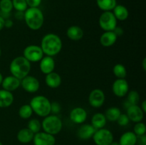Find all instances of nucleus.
<instances>
[{
	"label": "nucleus",
	"mask_w": 146,
	"mask_h": 145,
	"mask_svg": "<svg viewBox=\"0 0 146 145\" xmlns=\"http://www.w3.org/2000/svg\"><path fill=\"white\" fill-rule=\"evenodd\" d=\"M116 18L111 11H104L98 20L99 26L104 31H113L117 26Z\"/></svg>",
	"instance_id": "423d86ee"
},
{
	"label": "nucleus",
	"mask_w": 146,
	"mask_h": 145,
	"mask_svg": "<svg viewBox=\"0 0 146 145\" xmlns=\"http://www.w3.org/2000/svg\"><path fill=\"white\" fill-rule=\"evenodd\" d=\"M3 79H4V77H3L2 74H1V72H0V85H1V82H2Z\"/></svg>",
	"instance_id": "a18cd8bd"
},
{
	"label": "nucleus",
	"mask_w": 146,
	"mask_h": 145,
	"mask_svg": "<svg viewBox=\"0 0 146 145\" xmlns=\"http://www.w3.org/2000/svg\"><path fill=\"white\" fill-rule=\"evenodd\" d=\"M96 129L91 125L84 124L82 125L78 129L77 135L82 140H88L93 137Z\"/></svg>",
	"instance_id": "f3484780"
},
{
	"label": "nucleus",
	"mask_w": 146,
	"mask_h": 145,
	"mask_svg": "<svg viewBox=\"0 0 146 145\" xmlns=\"http://www.w3.org/2000/svg\"><path fill=\"white\" fill-rule=\"evenodd\" d=\"M113 72L118 78H125L127 75V71L123 64H115L113 68Z\"/></svg>",
	"instance_id": "c756f323"
},
{
	"label": "nucleus",
	"mask_w": 146,
	"mask_h": 145,
	"mask_svg": "<svg viewBox=\"0 0 146 145\" xmlns=\"http://www.w3.org/2000/svg\"><path fill=\"white\" fill-rule=\"evenodd\" d=\"M146 127L145 125L143 122H137L133 127V132L137 136H142V135L145 134Z\"/></svg>",
	"instance_id": "72a5a7b5"
},
{
	"label": "nucleus",
	"mask_w": 146,
	"mask_h": 145,
	"mask_svg": "<svg viewBox=\"0 0 146 145\" xmlns=\"http://www.w3.org/2000/svg\"><path fill=\"white\" fill-rule=\"evenodd\" d=\"M27 128L34 134L39 132L41 129V123L37 119H31L29 121Z\"/></svg>",
	"instance_id": "7c9ffc66"
},
{
	"label": "nucleus",
	"mask_w": 146,
	"mask_h": 145,
	"mask_svg": "<svg viewBox=\"0 0 146 145\" xmlns=\"http://www.w3.org/2000/svg\"><path fill=\"white\" fill-rule=\"evenodd\" d=\"M87 112L81 107L74 108L70 112L69 118L72 122L75 124H83L87 119Z\"/></svg>",
	"instance_id": "4468645a"
},
{
	"label": "nucleus",
	"mask_w": 146,
	"mask_h": 145,
	"mask_svg": "<svg viewBox=\"0 0 146 145\" xmlns=\"http://www.w3.org/2000/svg\"><path fill=\"white\" fill-rule=\"evenodd\" d=\"M32 142L34 145H55L56 139L54 135L45 132H39L34 134Z\"/></svg>",
	"instance_id": "f8f14e48"
},
{
	"label": "nucleus",
	"mask_w": 146,
	"mask_h": 145,
	"mask_svg": "<svg viewBox=\"0 0 146 145\" xmlns=\"http://www.w3.org/2000/svg\"><path fill=\"white\" fill-rule=\"evenodd\" d=\"M141 108L144 113L146 112V100H143L141 105Z\"/></svg>",
	"instance_id": "37998d69"
},
{
	"label": "nucleus",
	"mask_w": 146,
	"mask_h": 145,
	"mask_svg": "<svg viewBox=\"0 0 146 145\" xmlns=\"http://www.w3.org/2000/svg\"><path fill=\"white\" fill-rule=\"evenodd\" d=\"M34 134L30 131L28 128H23L20 129L17 135V139L20 143L28 144L32 142Z\"/></svg>",
	"instance_id": "4be33fe9"
},
{
	"label": "nucleus",
	"mask_w": 146,
	"mask_h": 145,
	"mask_svg": "<svg viewBox=\"0 0 146 145\" xmlns=\"http://www.w3.org/2000/svg\"><path fill=\"white\" fill-rule=\"evenodd\" d=\"M1 86L5 90L13 92L18 89L21 85V80L18 79L13 75H9L3 79Z\"/></svg>",
	"instance_id": "2eb2a0df"
},
{
	"label": "nucleus",
	"mask_w": 146,
	"mask_h": 145,
	"mask_svg": "<svg viewBox=\"0 0 146 145\" xmlns=\"http://www.w3.org/2000/svg\"><path fill=\"white\" fill-rule=\"evenodd\" d=\"M107 119L105 115L103 113H96L93 115L91 118V125L96 129H99L101 128H104L106 125Z\"/></svg>",
	"instance_id": "393cba45"
},
{
	"label": "nucleus",
	"mask_w": 146,
	"mask_h": 145,
	"mask_svg": "<svg viewBox=\"0 0 146 145\" xmlns=\"http://www.w3.org/2000/svg\"><path fill=\"white\" fill-rule=\"evenodd\" d=\"M14 102L12 92L5 90H0V108L9 107Z\"/></svg>",
	"instance_id": "412c9836"
},
{
	"label": "nucleus",
	"mask_w": 146,
	"mask_h": 145,
	"mask_svg": "<svg viewBox=\"0 0 146 145\" xmlns=\"http://www.w3.org/2000/svg\"><path fill=\"white\" fill-rule=\"evenodd\" d=\"M1 48H0V57H1Z\"/></svg>",
	"instance_id": "de8ad7c7"
},
{
	"label": "nucleus",
	"mask_w": 146,
	"mask_h": 145,
	"mask_svg": "<svg viewBox=\"0 0 146 145\" xmlns=\"http://www.w3.org/2000/svg\"><path fill=\"white\" fill-rule=\"evenodd\" d=\"M56 145V144H55ZM57 145H61V144H57Z\"/></svg>",
	"instance_id": "8fccbe9b"
},
{
	"label": "nucleus",
	"mask_w": 146,
	"mask_h": 145,
	"mask_svg": "<svg viewBox=\"0 0 146 145\" xmlns=\"http://www.w3.org/2000/svg\"><path fill=\"white\" fill-rule=\"evenodd\" d=\"M61 105L58 102H51V113H53L54 115H56L61 111Z\"/></svg>",
	"instance_id": "c9c22d12"
},
{
	"label": "nucleus",
	"mask_w": 146,
	"mask_h": 145,
	"mask_svg": "<svg viewBox=\"0 0 146 145\" xmlns=\"http://www.w3.org/2000/svg\"><path fill=\"white\" fill-rule=\"evenodd\" d=\"M29 105L33 112L38 116L45 117L51 113V102L44 95L34 97L30 101Z\"/></svg>",
	"instance_id": "20e7f679"
},
{
	"label": "nucleus",
	"mask_w": 146,
	"mask_h": 145,
	"mask_svg": "<svg viewBox=\"0 0 146 145\" xmlns=\"http://www.w3.org/2000/svg\"><path fill=\"white\" fill-rule=\"evenodd\" d=\"M4 21L5 19L0 16V31H1L4 28Z\"/></svg>",
	"instance_id": "79ce46f5"
},
{
	"label": "nucleus",
	"mask_w": 146,
	"mask_h": 145,
	"mask_svg": "<svg viewBox=\"0 0 146 145\" xmlns=\"http://www.w3.org/2000/svg\"><path fill=\"white\" fill-rule=\"evenodd\" d=\"M24 16V12L23 11H17L16 13V18L17 19L20 20V19H23Z\"/></svg>",
	"instance_id": "a19ab883"
},
{
	"label": "nucleus",
	"mask_w": 146,
	"mask_h": 145,
	"mask_svg": "<svg viewBox=\"0 0 146 145\" xmlns=\"http://www.w3.org/2000/svg\"><path fill=\"white\" fill-rule=\"evenodd\" d=\"M24 19L27 26L33 31L39 30L44 25V14L38 7L27 8L24 11Z\"/></svg>",
	"instance_id": "7ed1b4c3"
},
{
	"label": "nucleus",
	"mask_w": 146,
	"mask_h": 145,
	"mask_svg": "<svg viewBox=\"0 0 146 145\" xmlns=\"http://www.w3.org/2000/svg\"><path fill=\"white\" fill-rule=\"evenodd\" d=\"M13 25H14V22H13V21L11 19L7 18V19H6L4 21V27L5 28H10L13 26Z\"/></svg>",
	"instance_id": "58836bf2"
},
{
	"label": "nucleus",
	"mask_w": 146,
	"mask_h": 145,
	"mask_svg": "<svg viewBox=\"0 0 146 145\" xmlns=\"http://www.w3.org/2000/svg\"><path fill=\"white\" fill-rule=\"evenodd\" d=\"M113 14L116 19L119 21H125L129 16V11L128 9L121 4H116L113 9Z\"/></svg>",
	"instance_id": "b1692460"
},
{
	"label": "nucleus",
	"mask_w": 146,
	"mask_h": 145,
	"mask_svg": "<svg viewBox=\"0 0 146 145\" xmlns=\"http://www.w3.org/2000/svg\"><path fill=\"white\" fill-rule=\"evenodd\" d=\"M62 127V121L56 115H49L45 117L41 122V128L44 129V132L54 136L58 134Z\"/></svg>",
	"instance_id": "39448f33"
},
{
	"label": "nucleus",
	"mask_w": 146,
	"mask_h": 145,
	"mask_svg": "<svg viewBox=\"0 0 146 145\" xmlns=\"http://www.w3.org/2000/svg\"><path fill=\"white\" fill-rule=\"evenodd\" d=\"M118 36L113 31H105L100 37V43L104 47H111L116 42Z\"/></svg>",
	"instance_id": "a211bd4d"
},
{
	"label": "nucleus",
	"mask_w": 146,
	"mask_h": 145,
	"mask_svg": "<svg viewBox=\"0 0 146 145\" xmlns=\"http://www.w3.org/2000/svg\"><path fill=\"white\" fill-rule=\"evenodd\" d=\"M13 9V4L11 0H1L0 1V10L1 12L9 14Z\"/></svg>",
	"instance_id": "2f4dec72"
},
{
	"label": "nucleus",
	"mask_w": 146,
	"mask_h": 145,
	"mask_svg": "<svg viewBox=\"0 0 146 145\" xmlns=\"http://www.w3.org/2000/svg\"><path fill=\"white\" fill-rule=\"evenodd\" d=\"M98 8L104 11H112L116 6V0H96Z\"/></svg>",
	"instance_id": "a878e982"
},
{
	"label": "nucleus",
	"mask_w": 146,
	"mask_h": 145,
	"mask_svg": "<svg viewBox=\"0 0 146 145\" xmlns=\"http://www.w3.org/2000/svg\"><path fill=\"white\" fill-rule=\"evenodd\" d=\"M113 31L116 34L117 36H121L123 34V30L121 27H118V26H116V28H115Z\"/></svg>",
	"instance_id": "ea45409f"
},
{
	"label": "nucleus",
	"mask_w": 146,
	"mask_h": 145,
	"mask_svg": "<svg viewBox=\"0 0 146 145\" xmlns=\"http://www.w3.org/2000/svg\"><path fill=\"white\" fill-rule=\"evenodd\" d=\"M106 96L104 92L101 89H94L90 92L88 102L92 107L99 108L104 104Z\"/></svg>",
	"instance_id": "9b49d317"
},
{
	"label": "nucleus",
	"mask_w": 146,
	"mask_h": 145,
	"mask_svg": "<svg viewBox=\"0 0 146 145\" xmlns=\"http://www.w3.org/2000/svg\"><path fill=\"white\" fill-rule=\"evenodd\" d=\"M116 122H118V124L120 125V126L124 127L128 125V124L130 122V119L126 114L121 113V115H120L119 117H118V119H117Z\"/></svg>",
	"instance_id": "f704fd0d"
},
{
	"label": "nucleus",
	"mask_w": 146,
	"mask_h": 145,
	"mask_svg": "<svg viewBox=\"0 0 146 145\" xmlns=\"http://www.w3.org/2000/svg\"><path fill=\"white\" fill-rule=\"evenodd\" d=\"M142 65H143V68L144 71H146V58H144L142 62Z\"/></svg>",
	"instance_id": "c03bdc74"
},
{
	"label": "nucleus",
	"mask_w": 146,
	"mask_h": 145,
	"mask_svg": "<svg viewBox=\"0 0 146 145\" xmlns=\"http://www.w3.org/2000/svg\"><path fill=\"white\" fill-rule=\"evenodd\" d=\"M0 145H3V144L1 143V142H0Z\"/></svg>",
	"instance_id": "09e8293b"
},
{
	"label": "nucleus",
	"mask_w": 146,
	"mask_h": 145,
	"mask_svg": "<svg viewBox=\"0 0 146 145\" xmlns=\"http://www.w3.org/2000/svg\"><path fill=\"white\" fill-rule=\"evenodd\" d=\"M44 55L41 47L36 45H28L23 51V56L30 63L38 62L42 59Z\"/></svg>",
	"instance_id": "6e6552de"
},
{
	"label": "nucleus",
	"mask_w": 146,
	"mask_h": 145,
	"mask_svg": "<svg viewBox=\"0 0 146 145\" xmlns=\"http://www.w3.org/2000/svg\"><path fill=\"white\" fill-rule=\"evenodd\" d=\"M136 144L138 145H146V136L145 134L139 136L137 138Z\"/></svg>",
	"instance_id": "4c0bfd02"
},
{
	"label": "nucleus",
	"mask_w": 146,
	"mask_h": 145,
	"mask_svg": "<svg viewBox=\"0 0 146 145\" xmlns=\"http://www.w3.org/2000/svg\"><path fill=\"white\" fill-rule=\"evenodd\" d=\"M18 113L20 117L24 119H29L32 116L33 110L30 105L25 104V105H23L20 107Z\"/></svg>",
	"instance_id": "cd10ccee"
},
{
	"label": "nucleus",
	"mask_w": 146,
	"mask_h": 145,
	"mask_svg": "<svg viewBox=\"0 0 146 145\" xmlns=\"http://www.w3.org/2000/svg\"><path fill=\"white\" fill-rule=\"evenodd\" d=\"M127 103L128 105L126 107L129 106L131 105H138L140 101V95L136 90H131L128 91L127 94Z\"/></svg>",
	"instance_id": "c85d7f7f"
},
{
	"label": "nucleus",
	"mask_w": 146,
	"mask_h": 145,
	"mask_svg": "<svg viewBox=\"0 0 146 145\" xmlns=\"http://www.w3.org/2000/svg\"><path fill=\"white\" fill-rule=\"evenodd\" d=\"M121 114V112L119 108L116 107H111L106 110L104 115H105L107 120H109L111 122H115L119 117Z\"/></svg>",
	"instance_id": "bb28decb"
},
{
	"label": "nucleus",
	"mask_w": 146,
	"mask_h": 145,
	"mask_svg": "<svg viewBox=\"0 0 146 145\" xmlns=\"http://www.w3.org/2000/svg\"><path fill=\"white\" fill-rule=\"evenodd\" d=\"M21 85L26 92L34 93L39 89L40 82L36 77L28 75L21 80Z\"/></svg>",
	"instance_id": "9d476101"
},
{
	"label": "nucleus",
	"mask_w": 146,
	"mask_h": 145,
	"mask_svg": "<svg viewBox=\"0 0 146 145\" xmlns=\"http://www.w3.org/2000/svg\"><path fill=\"white\" fill-rule=\"evenodd\" d=\"M39 67L41 72L45 75L52 72L55 69V61H54L53 57L46 55L42 58V59L39 61Z\"/></svg>",
	"instance_id": "dca6fc26"
},
{
	"label": "nucleus",
	"mask_w": 146,
	"mask_h": 145,
	"mask_svg": "<svg viewBox=\"0 0 146 145\" xmlns=\"http://www.w3.org/2000/svg\"><path fill=\"white\" fill-rule=\"evenodd\" d=\"M137 138L133 132H126L121 135L118 143L120 145H136Z\"/></svg>",
	"instance_id": "5701e85b"
},
{
	"label": "nucleus",
	"mask_w": 146,
	"mask_h": 145,
	"mask_svg": "<svg viewBox=\"0 0 146 145\" xmlns=\"http://www.w3.org/2000/svg\"><path fill=\"white\" fill-rule=\"evenodd\" d=\"M31 71V63L24 56H18L11 61L9 71L11 75L21 80L29 75Z\"/></svg>",
	"instance_id": "f03ea898"
},
{
	"label": "nucleus",
	"mask_w": 146,
	"mask_h": 145,
	"mask_svg": "<svg viewBox=\"0 0 146 145\" xmlns=\"http://www.w3.org/2000/svg\"><path fill=\"white\" fill-rule=\"evenodd\" d=\"M27 6L31 8H37L41 3V0H26Z\"/></svg>",
	"instance_id": "e433bc0d"
},
{
	"label": "nucleus",
	"mask_w": 146,
	"mask_h": 145,
	"mask_svg": "<svg viewBox=\"0 0 146 145\" xmlns=\"http://www.w3.org/2000/svg\"><path fill=\"white\" fill-rule=\"evenodd\" d=\"M12 1L13 8L15 9L17 11H24L28 8L26 0H11Z\"/></svg>",
	"instance_id": "473e14b6"
},
{
	"label": "nucleus",
	"mask_w": 146,
	"mask_h": 145,
	"mask_svg": "<svg viewBox=\"0 0 146 145\" xmlns=\"http://www.w3.org/2000/svg\"><path fill=\"white\" fill-rule=\"evenodd\" d=\"M92 138L96 145H109L113 141V134L109 129L101 128L96 130Z\"/></svg>",
	"instance_id": "0eeeda50"
},
{
	"label": "nucleus",
	"mask_w": 146,
	"mask_h": 145,
	"mask_svg": "<svg viewBox=\"0 0 146 145\" xmlns=\"http://www.w3.org/2000/svg\"><path fill=\"white\" fill-rule=\"evenodd\" d=\"M126 115L130 121L135 123L141 122L144 117V112L138 105H131L127 107Z\"/></svg>",
	"instance_id": "ddd939ff"
},
{
	"label": "nucleus",
	"mask_w": 146,
	"mask_h": 145,
	"mask_svg": "<svg viewBox=\"0 0 146 145\" xmlns=\"http://www.w3.org/2000/svg\"><path fill=\"white\" fill-rule=\"evenodd\" d=\"M109 145H120V144L118 142H114V141H113V142H111Z\"/></svg>",
	"instance_id": "49530a36"
},
{
	"label": "nucleus",
	"mask_w": 146,
	"mask_h": 145,
	"mask_svg": "<svg viewBox=\"0 0 146 145\" xmlns=\"http://www.w3.org/2000/svg\"><path fill=\"white\" fill-rule=\"evenodd\" d=\"M62 80L61 75L56 72H50L46 75L45 82L48 87L51 88H57L61 85Z\"/></svg>",
	"instance_id": "6ab92c4d"
},
{
	"label": "nucleus",
	"mask_w": 146,
	"mask_h": 145,
	"mask_svg": "<svg viewBox=\"0 0 146 145\" xmlns=\"http://www.w3.org/2000/svg\"><path fill=\"white\" fill-rule=\"evenodd\" d=\"M112 91L118 98H123L129 91V84L125 78H117L112 85Z\"/></svg>",
	"instance_id": "1a4fd4ad"
},
{
	"label": "nucleus",
	"mask_w": 146,
	"mask_h": 145,
	"mask_svg": "<svg viewBox=\"0 0 146 145\" xmlns=\"http://www.w3.org/2000/svg\"><path fill=\"white\" fill-rule=\"evenodd\" d=\"M66 35L70 40L77 41L82 39L84 33L81 27L76 25H74L68 27L66 31Z\"/></svg>",
	"instance_id": "aec40b11"
},
{
	"label": "nucleus",
	"mask_w": 146,
	"mask_h": 145,
	"mask_svg": "<svg viewBox=\"0 0 146 145\" xmlns=\"http://www.w3.org/2000/svg\"><path fill=\"white\" fill-rule=\"evenodd\" d=\"M63 44L61 38L55 34H48L44 36L41 41V47L44 54L53 57L61 52Z\"/></svg>",
	"instance_id": "f257e3e1"
}]
</instances>
